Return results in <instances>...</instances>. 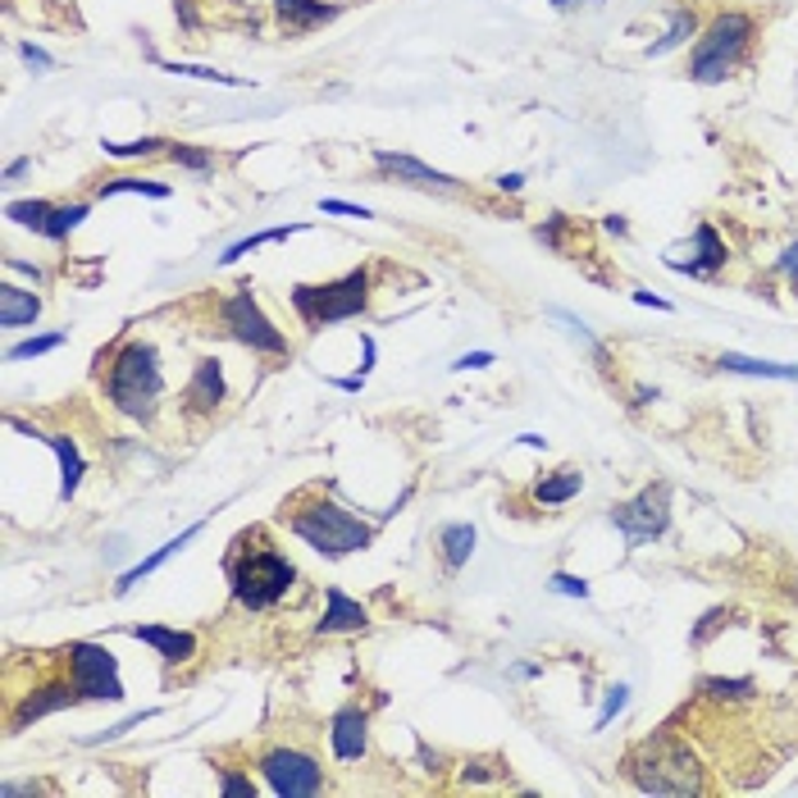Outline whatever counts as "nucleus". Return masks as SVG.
Here are the masks:
<instances>
[{"label": "nucleus", "mask_w": 798, "mask_h": 798, "mask_svg": "<svg viewBox=\"0 0 798 798\" xmlns=\"http://www.w3.org/2000/svg\"><path fill=\"white\" fill-rule=\"evenodd\" d=\"M630 776L643 794H703V766L676 735H653L630 753Z\"/></svg>", "instance_id": "nucleus-1"}, {"label": "nucleus", "mask_w": 798, "mask_h": 798, "mask_svg": "<svg viewBox=\"0 0 798 798\" xmlns=\"http://www.w3.org/2000/svg\"><path fill=\"white\" fill-rule=\"evenodd\" d=\"M110 402L133 420H151L156 416V402L165 393V374H160V356L151 343H128L115 360H110V383H106Z\"/></svg>", "instance_id": "nucleus-2"}, {"label": "nucleus", "mask_w": 798, "mask_h": 798, "mask_svg": "<svg viewBox=\"0 0 798 798\" xmlns=\"http://www.w3.org/2000/svg\"><path fill=\"white\" fill-rule=\"evenodd\" d=\"M366 306H370V274L366 270H352L333 283H297L293 288V311L301 315V324L311 333L366 315Z\"/></svg>", "instance_id": "nucleus-3"}, {"label": "nucleus", "mask_w": 798, "mask_h": 798, "mask_svg": "<svg viewBox=\"0 0 798 798\" xmlns=\"http://www.w3.org/2000/svg\"><path fill=\"white\" fill-rule=\"evenodd\" d=\"M293 534L301 544H311L320 557H347V552H360L374 544V529L366 521H356L352 511H343L338 502H301L293 511Z\"/></svg>", "instance_id": "nucleus-4"}, {"label": "nucleus", "mask_w": 798, "mask_h": 798, "mask_svg": "<svg viewBox=\"0 0 798 798\" xmlns=\"http://www.w3.org/2000/svg\"><path fill=\"white\" fill-rule=\"evenodd\" d=\"M753 41V14L743 10H726L712 19V28L699 37V46H693V60H689V79L693 83H726L735 64L743 60V50H749Z\"/></svg>", "instance_id": "nucleus-5"}, {"label": "nucleus", "mask_w": 798, "mask_h": 798, "mask_svg": "<svg viewBox=\"0 0 798 798\" xmlns=\"http://www.w3.org/2000/svg\"><path fill=\"white\" fill-rule=\"evenodd\" d=\"M297 580V565L274 552V548H247L242 557L228 561V584H234V598L251 611H265L274 607L283 594L293 588Z\"/></svg>", "instance_id": "nucleus-6"}, {"label": "nucleus", "mask_w": 798, "mask_h": 798, "mask_svg": "<svg viewBox=\"0 0 798 798\" xmlns=\"http://www.w3.org/2000/svg\"><path fill=\"white\" fill-rule=\"evenodd\" d=\"M69 680L79 684L83 699H96V703H119L123 699V680H119V662L110 648L100 643H69Z\"/></svg>", "instance_id": "nucleus-7"}, {"label": "nucleus", "mask_w": 798, "mask_h": 798, "mask_svg": "<svg viewBox=\"0 0 798 798\" xmlns=\"http://www.w3.org/2000/svg\"><path fill=\"white\" fill-rule=\"evenodd\" d=\"M611 525L621 529L630 544H653V538H662L666 525H671V488H666V484L639 488L630 502L611 507Z\"/></svg>", "instance_id": "nucleus-8"}, {"label": "nucleus", "mask_w": 798, "mask_h": 798, "mask_svg": "<svg viewBox=\"0 0 798 798\" xmlns=\"http://www.w3.org/2000/svg\"><path fill=\"white\" fill-rule=\"evenodd\" d=\"M224 324L234 329V338L247 343L251 352H265V356H283L288 352V338L270 324V315L261 311V301H255L251 288H238L234 297L224 301Z\"/></svg>", "instance_id": "nucleus-9"}, {"label": "nucleus", "mask_w": 798, "mask_h": 798, "mask_svg": "<svg viewBox=\"0 0 798 798\" xmlns=\"http://www.w3.org/2000/svg\"><path fill=\"white\" fill-rule=\"evenodd\" d=\"M261 771H265V785H270L278 798H311V794L324 789V771H320V762L306 758V753H297V749H274V753H265Z\"/></svg>", "instance_id": "nucleus-10"}, {"label": "nucleus", "mask_w": 798, "mask_h": 798, "mask_svg": "<svg viewBox=\"0 0 798 798\" xmlns=\"http://www.w3.org/2000/svg\"><path fill=\"white\" fill-rule=\"evenodd\" d=\"M374 169L389 174V178H397V183H406V188H439V192H456V188H461L452 174L429 169L425 160L402 156V151H374Z\"/></svg>", "instance_id": "nucleus-11"}, {"label": "nucleus", "mask_w": 798, "mask_h": 798, "mask_svg": "<svg viewBox=\"0 0 798 798\" xmlns=\"http://www.w3.org/2000/svg\"><path fill=\"white\" fill-rule=\"evenodd\" d=\"M10 429L33 433V439H41L50 452H56V461H60V498H64V502L79 493V484H83V475H87V461H83L79 443H73L69 433H41V429H33V425H23V420H10Z\"/></svg>", "instance_id": "nucleus-12"}, {"label": "nucleus", "mask_w": 798, "mask_h": 798, "mask_svg": "<svg viewBox=\"0 0 798 798\" xmlns=\"http://www.w3.org/2000/svg\"><path fill=\"white\" fill-rule=\"evenodd\" d=\"M83 693H79V684L73 680H56V684H41V689H33L28 699H23L19 707H14V716H10V726L14 730H28L33 720H41V716H50V712H64V707H73Z\"/></svg>", "instance_id": "nucleus-13"}, {"label": "nucleus", "mask_w": 798, "mask_h": 798, "mask_svg": "<svg viewBox=\"0 0 798 798\" xmlns=\"http://www.w3.org/2000/svg\"><path fill=\"white\" fill-rule=\"evenodd\" d=\"M329 739H333V758H338V762L366 758V749H370V716L360 707H343L338 716H333Z\"/></svg>", "instance_id": "nucleus-14"}, {"label": "nucleus", "mask_w": 798, "mask_h": 798, "mask_svg": "<svg viewBox=\"0 0 798 798\" xmlns=\"http://www.w3.org/2000/svg\"><path fill=\"white\" fill-rule=\"evenodd\" d=\"M676 274H693V278H712L720 265H726V242L716 238L712 224H699L693 228V255L689 261H666Z\"/></svg>", "instance_id": "nucleus-15"}, {"label": "nucleus", "mask_w": 798, "mask_h": 798, "mask_svg": "<svg viewBox=\"0 0 798 798\" xmlns=\"http://www.w3.org/2000/svg\"><path fill=\"white\" fill-rule=\"evenodd\" d=\"M138 643H151L169 666H178V662H192L196 657V639L188 634V630H169V626H133L128 630Z\"/></svg>", "instance_id": "nucleus-16"}, {"label": "nucleus", "mask_w": 798, "mask_h": 798, "mask_svg": "<svg viewBox=\"0 0 798 798\" xmlns=\"http://www.w3.org/2000/svg\"><path fill=\"white\" fill-rule=\"evenodd\" d=\"M224 402V370H219V360H196V370H192V383H188V406L192 410H215Z\"/></svg>", "instance_id": "nucleus-17"}, {"label": "nucleus", "mask_w": 798, "mask_h": 798, "mask_svg": "<svg viewBox=\"0 0 798 798\" xmlns=\"http://www.w3.org/2000/svg\"><path fill=\"white\" fill-rule=\"evenodd\" d=\"M274 10L283 19V28H293V33H311L320 23L338 19V5H324V0H274Z\"/></svg>", "instance_id": "nucleus-18"}, {"label": "nucleus", "mask_w": 798, "mask_h": 798, "mask_svg": "<svg viewBox=\"0 0 798 798\" xmlns=\"http://www.w3.org/2000/svg\"><path fill=\"white\" fill-rule=\"evenodd\" d=\"M196 534H201V521H196V525H188V529H183V534H178V538H169V544H165V548H156V552H151L146 561H138V565H133V571H123L115 588H119V594H128V588H133V584H142L146 575H156V571H160V565H165V561H169L174 552H183V548L192 544V538H196Z\"/></svg>", "instance_id": "nucleus-19"}, {"label": "nucleus", "mask_w": 798, "mask_h": 798, "mask_svg": "<svg viewBox=\"0 0 798 798\" xmlns=\"http://www.w3.org/2000/svg\"><path fill=\"white\" fill-rule=\"evenodd\" d=\"M370 611L352 603L343 588H329V607H324V621H320V634H343V630H366Z\"/></svg>", "instance_id": "nucleus-20"}, {"label": "nucleus", "mask_w": 798, "mask_h": 798, "mask_svg": "<svg viewBox=\"0 0 798 798\" xmlns=\"http://www.w3.org/2000/svg\"><path fill=\"white\" fill-rule=\"evenodd\" d=\"M37 315H41V297L14 288V283L0 288V329H23V324H33Z\"/></svg>", "instance_id": "nucleus-21"}, {"label": "nucleus", "mask_w": 798, "mask_h": 798, "mask_svg": "<svg viewBox=\"0 0 798 798\" xmlns=\"http://www.w3.org/2000/svg\"><path fill=\"white\" fill-rule=\"evenodd\" d=\"M716 366L730 374H758V379H785V383L798 379V366H776V360H758V356H739V352H726Z\"/></svg>", "instance_id": "nucleus-22"}, {"label": "nucleus", "mask_w": 798, "mask_h": 798, "mask_svg": "<svg viewBox=\"0 0 798 798\" xmlns=\"http://www.w3.org/2000/svg\"><path fill=\"white\" fill-rule=\"evenodd\" d=\"M584 488V475L575 471V466H565V471H557V475H548V479H538V488H534V498L544 502V507H561V502H571L575 493Z\"/></svg>", "instance_id": "nucleus-23"}, {"label": "nucleus", "mask_w": 798, "mask_h": 798, "mask_svg": "<svg viewBox=\"0 0 798 798\" xmlns=\"http://www.w3.org/2000/svg\"><path fill=\"white\" fill-rule=\"evenodd\" d=\"M301 228H306V224H288V228H265V234H251V238H238V242H228V247H224V255H219V265H234V261H242V255L261 251V247H270V242H283V238L301 234Z\"/></svg>", "instance_id": "nucleus-24"}, {"label": "nucleus", "mask_w": 798, "mask_h": 798, "mask_svg": "<svg viewBox=\"0 0 798 798\" xmlns=\"http://www.w3.org/2000/svg\"><path fill=\"white\" fill-rule=\"evenodd\" d=\"M439 544H443L448 571H461V565L471 561V552H475V525H448V529L439 534Z\"/></svg>", "instance_id": "nucleus-25"}, {"label": "nucleus", "mask_w": 798, "mask_h": 798, "mask_svg": "<svg viewBox=\"0 0 798 798\" xmlns=\"http://www.w3.org/2000/svg\"><path fill=\"white\" fill-rule=\"evenodd\" d=\"M50 215H56V205H50V201H10L5 205V219L33 228V234H41V238H46V228H50Z\"/></svg>", "instance_id": "nucleus-26"}, {"label": "nucleus", "mask_w": 798, "mask_h": 798, "mask_svg": "<svg viewBox=\"0 0 798 798\" xmlns=\"http://www.w3.org/2000/svg\"><path fill=\"white\" fill-rule=\"evenodd\" d=\"M165 73H178V79H196V83H224V87H251L247 79H234V73H219L211 64H183V60H156Z\"/></svg>", "instance_id": "nucleus-27"}, {"label": "nucleus", "mask_w": 798, "mask_h": 798, "mask_svg": "<svg viewBox=\"0 0 798 798\" xmlns=\"http://www.w3.org/2000/svg\"><path fill=\"white\" fill-rule=\"evenodd\" d=\"M693 28H699V19H693V10L676 5V10H671V23H666V37H662V41H653V50H648V56H666V50L684 46V41L693 37Z\"/></svg>", "instance_id": "nucleus-28"}, {"label": "nucleus", "mask_w": 798, "mask_h": 798, "mask_svg": "<svg viewBox=\"0 0 798 798\" xmlns=\"http://www.w3.org/2000/svg\"><path fill=\"white\" fill-rule=\"evenodd\" d=\"M165 156L178 165V169H192V174H215V156L211 151H201V146H188V142H169V151Z\"/></svg>", "instance_id": "nucleus-29"}, {"label": "nucleus", "mask_w": 798, "mask_h": 798, "mask_svg": "<svg viewBox=\"0 0 798 798\" xmlns=\"http://www.w3.org/2000/svg\"><path fill=\"white\" fill-rule=\"evenodd\" d=\"M87 211H92V205H83V201H79V205H56V215H50L46 238H50V242H64V238L73 234V228H79V224L87 219Z\"/></svg>", "instance_id": "nucleus-30"}, {"label": "nucleus", "mask_w": 798, "mask_h": 798, "mask_svg": "<svg viewBox=\"0 0 798 798\" xmlns=\"http://www.w3.org/2000/svg\"><path fill=\"white\" fill-rule=\"evenodd\" d=\"M119 192H142V196L165 201L169 183H156V178H110V183H100V196H119Z\"/></svg>", "instance_id": "nucleus-31"}, {"label": "nucleus", "mask_w": 798, "mask_h": 798, "mask_svg": "<svg viewBox=\"0 0 798 798\" xmlns=\"http://www.w3.org/2000/svg\"><path fill=\"white\" fill-rule=\"evenodd\" d=\"M100 151H106V156H119V160H128V156H156V151H169V142H165V138H138V142H100Z\"/></svg>", "instance_id": "nucleus-32"}, {"label": "nucleus", "mask_w": 798, "mask_h": 798, "mask_svg": "<svg viewBox=\"0 0 798 798\" xmlns=\"http://www.w3.org/2000/svg\"><path fill=\"white\" fill-rule=\"evenodd\" d=\"M56 347H64V333H41V338H28V343L10 347L5 360H33V356H46V352H56Z\"/></svg>", "instance_id": "nucleus-33"}, {"label": "nucleus", "mask_w": 798, "mask_h": 798, "mask_svg": "<svg viewBox=\"0 0 798 798\" xmlns=\"http://www.w3.org/2000/svg\"><path fill=\"white\" fill-rule=\"evenodd\" d=\"M626 703H630V689H626V684L607 689V703H603V712H598V730H607V726H611V716H616V712H626Z\"/></svg>", "instance_id": "nucleus-34"}, {"label": "nucleus", "mask_w": 798, "mask_h": 798, "mask_svg": "<svg viewBox=\"0 0 798 798\" xmlns=\"http://www.w3.org/2000/svg\"><path fill=\"white\" fill-rule=\"evenodd\" d=\"M548 584H552V594H561V598H580V603L588 598V584H584L580 575H565V571H557Z\"/></svg>", "instance_id": "nucleus-35"}, {"label": "nucleus", "mask_w": 798, "mask_h": 798, "mask_svg": "<svg viewBox=\"0 0 798 798\" xmlns=\"http://www.w3.org/2000/svg\"><path fill=\"white\" fill-rule=\"evenodd\" d=\"M320 211H324V215H352V219H374V211H370V205H356V201H338V196L320 201Z\"/></svg>", "instance_id": "nucleus-36"}, {"label": "nucleus", "mask_w": 798, "mask_h": 798, "mask_svg": "<svg viewBox=\"0 0 798 798\" xmlns=\"http://www.w3.org/2000/svg\"><path fill=\"white\" fill-rule=\"evenodd\" d=\"M151 716H156V712H133V716H123V720H119V726H110L106 735H92L87 743H106V739H119V735H128V730H133V726H142V720H151Z\"/></svg>", "instance_id": "nucleus-37"}, {"label": "nucleus", "mask_w": 798, "mask_h": 798, "mask_svg": "<svg viewBox=\"0 0 798 798\" xmlns=\"http://www.w3.org/2000/svg\"><path fill=\"white\" fill-rule=\"evenodd\" d=\"M484 366H493V352H466L452 360V370H484Z\"/></svg>", "instance_id": "nucleus-38"}, {"label": "nucleus", "mask_w": 798, "mask_h": 798, "mask_svg": "<svg viewBox=\"0 0 798 798\" xmlns=\"http://www.w3.org/2000/svg\"><path fill=\"white\" fill-rule=\"evenodd\" d=\"M19 56H23V60H28L33 69H50V64H56V60H50V56H46V50H41V46H33V41H23V46H19Z\"/></svg>", "instance_id": "nucleus-39"}, {"label": "nucleus", "mask_w": 798, "mask_h": 798, "mask_svg": "<svg viewBox=\"0 0 798 798\" xmlns=\"http://www.w3.org/2000/svg\"><path fill=\"white\" fill-rule=\"evenodd\" d=\"M224 794H238V798H255V785L251 781H242V776H224V785H219Z\"/></svg>", "instance_id": "nucleus-40"}, {"label": "nucleus", "mask_w": 798, "mask_h": 798, "mask_svg": "<svg viewBox=\"0 0 798 798\" xmlns=\"http://www.w3.org/2000/svg\"><path fill=\"white\" fill-rule=\"evenodd\" d=\"M781 270L794 278V288H798V242H794V247H785V255H781Z\"/></svg>", "instance_id": "nucleus-41"}, {"label": "nucleus", "mask_w": 798, "mask_h": 798, "mask_svg": "<svg viewBox=\"0 0 798 798\" xmlns=\"http://www.w3.org/2000/svg\"><path fill=\"white\" fill-rule=\"evenodd\" d=\"M498 188H502V192H521V188H525V174H502Z\"/></svg>", "instance_id": "nucleus-42"}, {"label": "nucleus", "mask_w": 798, "mask_h": 798, "mask_svg": "<svg viewBox=\"0 0 798 798\" xmlns=\"http://www.w3.org/2000/svg\"><path fill=\"white\" fill-rule=\"evenodd\" d=\"M634 301H639V306H653V311H671V301H662V297H653V293H634Z\"/></svg>", "instance_id": "nucleus-43"}, {"label": "nucleus", "mask_w": 798, "mask_h": 798, "mask_svg": "<svg viewBox=\"0 0 798 798\" xmlns=\"http://www.w3.org/2000/svg\"><path fill=\"white\" fill-rule=\"evenodd\" d=\"M603 228H607V234H616V238H626V234H630L621 215H607V219H603Z\"/></svg>", "instance_id": "nucleus-44"}, {"label": "nucleus", "mask_w": 798, "mask_h": 798, "mask_svg": "<svg viewBox=\"0 0 798 798\" xmlns=\"http://www.w3.org/2000/svg\"><path fill=\"white\" fill-rule=\"evenodd\" d=\"M5 265H10V270H19V274H28L33 283H41V270H37V265H28V261H5Z\"/></svg>", "instance_id": "nucleus-45"}, {"label": "nucleus", "mask_w": 798, "mask_h": 798, "mask_svg": "<svg viewBox=\"0 0 798 798\" xmlns=\"http://www.w3.org/2000/svg\"><path fill=\"white\" fill-rule=\"evenodd\" d=\"M28 165H33V160H10V165H5V178H23V174H28Z\"/></svg>", "instance_id": "nucleus-46"}, {"label": "nucleus", "mask_w": 798, "mask_h": 798, "mask_svg": "<svg viewBox=\"0 0 798 798\" xmlns=\"http://www.w3.org/2000/svg\"><path fill=\"white\" fill-rule=\"evenodd\" d=\"M634 397H639V402H634V406H648V402H657V389H639V393H634Z\"/></svg>", "instance_id": "nucleus-47"}, {"label": "nucleus", "mask_w": 798, "mask_h": 798, "mask_svg": "<svg viewBox=\"0 0 798 798\" xmlns=\"http://www.w3.org/2000/svg\"><path fill=\"white\" fill-rule=\"evenodd\" d=\"M511 676H516V680H534V676H538V666H516Z\"/></svg>", "instance_id": "nucleus-48"}, {"label": "nucleus", "mask_w": 798, "mask_h": 798, "mask_svg": "<svg viewBox=\"0 0 798 798\" xmlns=\"http://www.w3.org/2000/svg\"><path fill=\"white\" fill-rule=\"evenodd\" d=\"M552 5H557V10H571V5H580V0H552Z\"/></svg>", "instance_id": "nucleus-49"}, {"label": "nucleus", "mask_w": 798, "mask_h": 798, "mask_svg": "<svg viewBox=\"0 0 798 798\" xmlns=\"http://www.w3.org/2000/svg\"><path fill=\"white\" fill-rule=\"evenodd\" d=\"M50 5H64V0H50Z\"/></svg>", "instance_id": "nucleus-50"}]
</instances>
